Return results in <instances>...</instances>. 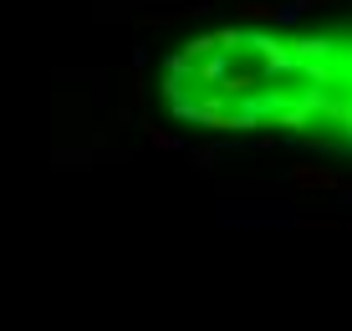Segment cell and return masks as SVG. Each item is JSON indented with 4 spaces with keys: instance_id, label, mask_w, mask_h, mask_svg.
Returning a JSON list of instances; mask_svg holds the SVG:
<instances>
[{
    "instance_id": "cell-1",
    "label": "cell",
    "mask_w": 352,
    "mask_h": 331,
    "mask_svg": "<svg viewBox=\"0 0 352 331\" xmlns=\"http://www.w3.org/2000/svg\"><path fill=\"white\" fill-rule=\"evenodd\" d=\"M291 183H301V189H347L342 174H332V168H317V163L291 168Z\"/></svg>"
}]
</instances>
